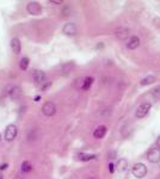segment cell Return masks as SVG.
<instances>
[{
  "instance_id": "obj_5",
  "label": "cell",
  "mask_w": 160,
  "mask_h": 179,
  "mask_svg": "<svg viewBox=\"0 0 160 179\" xmlns=\"http://www.w3.org/2000/svg\"><path fill=\"white\" fill-rule=\"evenodd\" d=\"M147 159L149 162H153V164H157L160 161V148H152L148 154H147Z\"/></svg>"
},
{
  "instance_id": "obj_10",
  "label": "cell",
  "mask_w": 160,
  "mask_h": 179,
  "mask_svg": "<svg viewBox=\"0 0 160 179\" xmlns=\"http://www.w3.org/2000/svg\"><path fill=\"white\" fill-rule=\"evenodd\" d=\"M11 49H12L13 53H16V54H19V53H20L22 46H20V42H19L18 38H12V39H11Z\"/></svg>"
},
{
  "instance_id": "obj_14",
  "label": "cell",
  "mask_w": 160,
  "mask_h": 179,
  "mask_svg": "<svg viewBox=\"0 0 160 179\" xmlns=\"http://www.w3.org/2000/svg\"><path fill=\"white\" fill-rule=\"evenodd\" d=\"M154 81H155V77H153V75H147L146 78H143V79L140 81V84H141L142 86H146V85L153 84Z\"/></svg>"
},
{
  "instance_id": "obj_20",
  "label": "cell",
  "mask_w": 160,
  "mask_h": 179,
  "mask_svg": "<svg viewBox=\"0 0 160 179\" xmlns=\"http://www.w3.org/2000/svg\"><path fill=\"white\" fill-rule=\"evenodd\" d=\"M153 93L155 94L157 98H160V87H157L155 90H153Z\"/></svg>"
},
{
  "instance_id": "obj_23",
  "label": "cell",
  "mask_w": 160,
  "mask_h": 179,
  "mask_svg": "<svg viewBox=\"0 0 160 179\" xmlns=\"http://www.w3.org/2000/svg\"><path fill=\"white\" fill-rule=\"evenodd\" d=\"M6 167H7V164H5V165H1V166H0V170H5Z\"/></svg>"
},
{
  "instance_id": "obj_25",
  "label": "cell",
  "mask_w": 160,
  "mask_h": 179,
  "mask_svg": "<svg viewBox=\"0 0 160 179\" xmlns=\"http://www.w3.org/2000/svg\"><path fill=\"white\" fill-rule=\"evenodd\" d=\"M157 143H158V147L160 148V136H159V139H158V141H157Z\"/></svg>"
},
{
  "instance_id": "obj_2",
  "label": "cell",
  "mask_w": 160,
  "mask_h": 179,
  "mask_svg": "<svg viewBox=\"0 0 160 179\" xmlns=\"http://www.w3.org/2000/svg\"><path fill=\"white\" fill-rule=\"evenodd\" d=\"M151 108H152V105H151L149 103H143V104H141V105L136 109L135 116H136L137 118H143L145 116H147V114L149 112Z\"/></svg>"
},
{
  "instance_id": "obj_16",
  "label": "cell",
  "mask_w": 160,
  "mask_h": 179,
  "mask_svg": "<svg viewBox=\"0 0 160 179\" xmlns=\"http://www.w3.org/2000/svg\"><path fill=\"white\" fill-rule=\"evenodd\" d=\"M127 167H128V162H127L126 159H121V160H118V162H117V170H118V171L123 172V171L127 170Z\"/></svg>"
},
{
  "instance_id": "obj_12",
  "label": "cell",
  "mask_w": 160,
  "mask_h": 179,
  "mask_svg": "<svg viewBox=\"0 0 160 179\" xmlns=\"http://www.w3.org/2000/svg\"><path fill=\"white\" fill-rule=\"evenodd\" d=\"M92 84H93V78H92V77H87V78H85L84 81H83V85H81V90H84V91L89 90L90 87H91Z\"/></svg>"
},
{
  "instance_id": "obj_9",
  "label": "cell",
  "mask_w": 160,
  "mask_h": 179,
  "mask_svg": "<svg viewBox=\"0 0 160 179\" xmlns=\"http://www.w3.org/2000/svg\"><path fill=\"white\" fill-rule=\"evenodd\" d=\"M105 134H106V127L105 125L97 127L96 129H95V131H93V136L96 139H103L105 136Z\"/></svg>"
},
{
  "instance_id": "obj_4",
  "label": "cell",
  "mask_w": 160,
  "mask_h": 179,
  "mask_svg": "<svg viewBox=\"0 0 160 179\" xmlns=\"http://www.w3.org/2000/svg\"><path fill=\"white\" fill-rule=\"evenodd\" d=\"M17 136V127L14 124H10L6 127V130H5V139L7 141H12L14 140Z\"/></svg>"
},
{
  "instance_id": "obj_22",
  "label": "cell",
  "mask_w": 160,
  "mask_h": 179,
  "mask_svg": "<svg viewBox=\"0 0 160 179\" xmlns=\"http://www.w3.org/2000/svg\"><path fill=\"white\" fill-rule=\"evenodd\" d=\"M50 85H52V84H50V83H49V84H47V85H44V86H43V87H42V90H45V89H48V87H49V86H50Z\"/></svg>"
},
{
  "instance_id": "obj_24",
  "label": "cell",
  "mask_w": 160,
  "mask_h": 179,
  "mask_svg": "<svg viewBox=\"0 0 160 179\" xmlns=\"http://www.w3.org/2000/svg\"><path fill=\"white\" fill-rule=\"evenodd\" d=\"M50 4H61V1H50Z\"/></svg>"
},
{
  "instance_id": "obj_7",
  "label": "cell",
  "mask_w": 160,
  "mask_h": 179,
  "mask_svg": "<svg viewBox=\"0 0 160 179\" xmlns=\"http://www.w3.org/2000/svg\"><path fill=\"white\" fill-rule=\"evenodd\" d=\"M139 46H140V38L137 36L130 37V39H129L128 43H127V48L130 49V50H134V49L139 48Z\"/></svg>"
},
{
  "instance_id": "obj_1",
  "label": "cell",
  "mask_w": 160,
  "mask_h": 179,
  "mask_svg": "<svg viewBox=\"0 0 160 179\" xmlns=\"http://www.w3.org/2000/svg\"><path fill=\"white\" fill-rule=\"evenodd\" d=\"M131 173H133V176L136 177V178H139V179L143 178V177L147 174V167H146V165H143V164H141V162H137V164H135V165L133 166Z\"/></svg>"
},
{
  "instance_id": "obj_26",
  "label": "cell",
  "mask_w": 160,
  "mask_h": 179,
  "mask_svg": "<svg viewBox=\"0 0 160 179\" xmlns=\"http://www.w3.org/2000/svg\"><path fill=\"white\" fill-rule=\"evenodd\" d=\"M90 179H95V178H93V177H92V178H90Z\"/></svg>"
},
{
  "instance_id": "obj_27",
  "label": "cell",
  "mask_w": 160,
  "mask_h": 179,
  "mask_svg": "<svg viewBox=\"0 0 160 179\" xmlns=\"http://www.w3.org/2000/svg\"><path fill=\"white\" fill-rule=\"evenodd\" d=\"M0 140H1V135H0Z\"/></svg>"
},
{
  "instance_id": "obj_3",
  "label": "cell",
  "mask_w": 160,
  "mask_h": 179,
  "mask_svg": "<svg viewBox=\"0 0 160 179\" xmlns=\"http://www.w3.org/2000/svg\"><path fill=\"white\" fill-rule=\"evenodd\" d=\"M42 112H43V115L47 116V117H50V116L55 115V112H56V106H55V104L52 103V102H47V103L42 106Z\"/></svg>"
},
{
  "instance_id": "obj_17",
  "label": "cell",
  "mask_w": 160,
  "mask_h": 179,
  "mask_svg": "<svg viewBox=\"0 0 160 179\" xmlns=\"http://www.w3.org/2000/svg\"><path fill=\"white\" fill-rule=\"evenodd\" d=\"M128 33L129 31L127 29H118L117 31H116V36L120 38V39H124V38H127L128 37Z\"/></svg>"
},
{
  "instance_id": "obj_11",
  "label": "cell",
  "mask_w": 160,
  "mask_h": 179,
  "mask_svg": "<svg viewBox=\"0 0 160 179\" xmlns=\"http://www.w3.org/2000/svg\"><path fill=\"white\" fill-rule=\"evenodd\" d=\"M28 11L31 14H38L41 12V6L38 5V2H30L28 5Z\"/></svg>"
},
{
  "instance_id": "obj_15",
  "label": "cell",
  "mask_w": 160,
  "mask_h": 179,
  "mask_svg": "<svg viewBox=\"0 0 160 179\" xmlns=\"http://www.w3.org/2000/svg\"><path fill=\"white\" fill-rule=\"evenodd\" d=\"M78 156H79V159H80L81 161H90V160L96 159V155H95V154H85V153H80Z\"/></svg>"
},
{
  "instance_id": "obj_8",
  "label": "cell",
  "mask_w": 160,
  "mask_h": 179,
  "mask_svg": "<svg viewBox=\"0 0 160 179\" xmlns=\"http://www.w3.org/2000/svg\"><path fill=\"white\" fill-rule=\"evenodd\" d=\"M62 31H64V33L68 35V36H73V35L77 33V27L73 23H68V24H66L64 27Z\"/></svg>"
},
{
  "instance_id": "obj_18",
  "label": "cell",
  "mask_w": 160,
  "mask_h": 179,
  "mask_svg": "<svg viewBox=\"0 0 160 179\" xmlns=\"http://www.w3.org/2000/svg\"><path fill=\"white\" fill-rule=\"evenodd\" d=\"M22 171L25 172V173L30 172V171H32V165L29 161H23L22 162Z\"/></svg>"
},
{
  "instance_id": "obj_21",
  "label": "cell",
  "mask_w": 160,
  "mask_h": 179,
  "mask_svg": "<svg viewBox=\"0 0 160 179\" xmlns=\"http://www.w3.org/2000/svg\"><path fill=\"white\" fill-rule=\"evenodd\" d=\"M109 171H110L111 173H114V171H115V168H114V164H110V165H109Z\"/></svg>"
},
{
  "instance_id": "obj_6",
  "label": "cell",
  "mask_w": 160,
  "mask_h": 179,
  "mask_svg": "<svg viewBox=\"0 0 160 179\" xmlns=\"http://www.w3.org/2000/svg\"><path fill=\"white\" fill-rule=\"evenodd\" d=\"M32 78H33V81L36 85H42L45 80V73L42 71H35L32 74Z\"/></svg>"
},
{
  "instance_id": "obj_19",
  "label": "cell",
  "mask_w": 160,
  "mask_h": 179,
  "mask_svg": "<svg viewBox=\"0 0 160 179\" xmlns=\"http://www.w3.org/2000/svg\"><path fill=\"white\" fill-rule=\"evenodd\" d=\"M20 69H23V71H25L28 67H29V59L28 58H23V59L20 60Z\"/></svg>"
},
{
  "instance_id": "obj_13",
  "label": "cell",
  "mask_w": 160,
  "mask_h": 179,
  "mask_svg": "<svg viewBox=\"0 0 160 179\" xmlns=\"http://www.w3.org/2000/svg\"><path fill=\"white\" fill-rule=\"evenodd\" d=\"M20 94H22V91H20V89H19L18 86L12 87L11 91H10V97H11L12 99H17V98H19Z\"/></svg>"
}]
</instances>
